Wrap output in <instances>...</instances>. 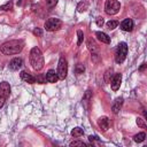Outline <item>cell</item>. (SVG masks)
Returning <instances> with one entry per match:
<instances>
[{"mask_svg":"<svg viewBox=\"0 0 147 147\" xmlns=\"http://www.w3.org/2000/svg\"><path fill=\"white\" fill-rule=\"evenodd\" d=\"M25 42L23 39H13L9 41L3 42L0 46V52L5 55H14V54H18L23 47H24Z\"/></svg>","mask_w":147,"mask_h":147,"instance_id":"1","label":"cell"},{"mask_svg":"<svg viewBox=\"0 0 147 147\" xmlns=\"http://www.w3.org/2000/svg\"><path fill=\"white\" fill-rule=\"evenodd\" d=\"M29 60H30V64L33 68V70L39 71L44 68V56H42L41 51L38 47H33L30 51Z\"/></svg>","mask_w":147,"mask_h":147,"instance_id":"2","label":"cell"},{"mask_svg":"<svg viewBox=\"0 0 147 147\" xmlns=\"http://www.w3.org/2000/svg\"><path fill=\"white\" fill-rule=\"evenodd\" d=\"M126 55H127V45L126 42L122 41L117 45V49L115 53V62L118 64L123 63L124 60L126 59Z\"/></svg>","mask_w":147,"mask_h":147,"instance_id":"3","label":"cell"},{"mask_svg":"<svg viewBox=\"0 0 147 147\" xmlns=\"http://www.w3.org/2000/svg\"><path fill=\"white\" fill-rule=\"evenodd\" d=\"M121 3L117 0H107L105 2V11L108 15H115L119 11Z\"/></svg>","mask_w":147,"mask_h":147,"instance_id":"4","label":"cell"},{"mask_svg":"<svg viewBox=\"0 0 147 147\" xmlns=\"http://www.w3.org/2000/svg\"><path fill=\"white\" fill-rule=\"evenodd\" d=\"M56 74H57L59 79H64L67 77V74H68V63H67V60L63 56H61L60 60H59Z\"/></svg>","mask_w":147,"mask_h":147,"instance_id":"5","label":"cell"},{"mask_svg":"<svg viewBox=\"0 0 147 147\" xmlns=\"http://www.w3.org/2000/svg\"><path fill=\"white\" fill-rule=\"evenodd\" d=\"M61 25H62V22H61L59 18L51 17V18H48V20L45 22L44 28H45L46 31L52 32V31H56V30H59V29L61 28Z\"/></svg>","mask_w":147,"mask_h":147,"instance_id":"6","label":"cell"},{"mask_svg":"<svg viewBox=\"0 0 147 147\" xmlns=\"http://www.w3.org/2000/svg\"><path fill=\"white\" fill-rule=\"evenodd\" d=\"M121 83H122V75L121 74H115L113 76V79L110 82V86H111V90L113 91H117L121 86Z\"/></svg>","mask_w":147,"mask_h":147,"instance_id":"7","label":"cell"},{"mask_svg":"<svg viewBox=\"0 0 147 147\" xmlns=\"http://www.w3.org/2000/svg\"><path fill=\"white\" fill-rule=\"evenodd\" d=\"M10 94V86L7 82H2L0 83V96H3V98H8Z\"/></svg>","mask_w":147,"mask_h":147,"instance_id":"8","label":"cell"},{"mask_svg":"<svg viewBox=\"0 0 147 147\" xmlns=\"http://www.w3.org/2000/svg\"><path fill=\"white\" fill-rule=\"evenodd\" d=\"M87 48H88V51L91 52V56L94 59V61H95V57L99 55V51H98V47H96V45H95V42L92 40V39H90L88 41H87Z\"/></svg>","mask_w":147,"mask_h":147,"instance_id":"9","label":"cell"},{"mask_svg":"<svg viewBox=\"0 0 147 147\" xmlns=\"http://www.w3.org/2000/svg\"><path fill=\"white\" fill-rule=\"evenodd\" d=\"M109 124H110V122L107 116H102L98 119V125L102 131H107L109 129Z\"/></svg>","mask_w":147,"mask_h":147,"instance_id":"10","label":"cell"},{"mask_svg":"<svg viewBox=\"0 0 147 147\" xmlns=\"http://www.w3.org/2000/svg\"><path fill=\"white\" fill-rule=\"evenodd\" d=\"M121 29L123 30V31H126V32H130V31H132V29H133V21L131 20V18H125L122 23H121Z\"/></svg>","mask_w":147,"mask_h":147,"instance_id":"11","label":"cell"},{"mask_svg":"<svg viewBox=\"0 0 147 147\" xmlns=\"http://www.w3.org/2000/svg\"><path fill=\"white\" fill-rule=\"evenodd\" d=\"M23 64V60L21 57H14L9 62V69L10 70H18Z\"/></svg>","mask_w":147,"mask_h":147,"instance_id":"12","label":"cell"},{"mask_svg":"<svg viewBox=\"0 0 147 147\" xmlns=\"http://www.w3.org/2000/svg\"><path fill=\"white\" fill-rule=\"evenodd\" d=\"M45 77H46V82H48V83H56L57 79H59L56 71L53 70V69H49L47 71V74L45 75Z\"/></svg>","mask_w":147,"mask_h":147,"instance_id":"13","label":"cell"},{"mask_svg":"<svg viewBox=\"0 0 147 147\" xmlns=\"http://www.w3.org/2000/svg\"><path fill=\"white\" fill-rule=\"evenodd\" d=\"M122 105H123V98H117L115 99V101L113 102L111 105V110L114 114H118V111L121 110L122 108Z\"/></svg>","mask_w":147,"mask_h":147,"instance_id":"14","label":"cell"},{"mask_svg":"<svg viewBox=\"0 0 147 147\" xmlns=\"http://www.w3.org/2000/svg\"><path fill=\"white\" fill-rule=\"evenodd\" d=\"M20 77H21L22 80H24V82H26L29 84H34L36 83V78L33 76H31L30 74H28L26 71H21Z\"/></svg>","mask_w":147,"mask_h":147,"instance_id":"15","label":"cell"},{"mask_svg":"<svg viewBox=\"0 0 147 147\" xmlns=\"http://www.w3.org/2000/svg\"><path fill=\"white\" fill-rule=\"evenodd\" d=\"M95 36H96L98 40H100V41L103 42V44H109V42H110V37H109L107 33H105V32L96 31V32H95Z\"/></svg>","mask_w":147,"mask_h":147,"instance_id":"16","label":"cell"},{"mask_svg":"<svg viewBox=\"0 0 147 147\" xmlns=\"http://www.w3.org/2000/svg\"><path fill=\"white\" fill-rule=\"evenodd\" d=\"M83 134H84V130L80 129V127H75V129H72V131H71V136H72L74 138H79V137H82Z\"/></svg>","mask_w":147,"mask_h":147,"instance_id":"17","label":"cell"},{"mask_svg":"<svg viewBox=\"0 0 147 147\" xmlns=\"http://www.w3.org/2000/svg\"><path fill=\"white\" fill-rule=\"evenodd\" d=\"M145 139H146V133H145V132H139L138 134H136V136L133 137V140H134L136 142H142Z\"/></svg>","mask_w":147,"mask_h":147,"instance_id":"18","label":"cell"},{"mask_svg":"<svg viewBox=\"0 0 147 147\" xmlns=\"http://www.w3.org/2000/svg\"><path fill=\"white\" fill-rule=\"evenodd\" d=\"M13 6H14V2H13L11 0H9V1H7L5 5L0 6V10H3V11L10 10V9H13Z\"/></svg>","mask_w":147,"mask_h":147,"instance_id":"19","label":"cell"},{"mask_svg":"<svg viewBox=\"0 0 147 147\" xmlns=\"http://www.w3.org/2000/svg\"><path fill=\"white\" fill-rule=\"evenodd\" d=\"M87 7H88V2H87V1H82V2L78 3L77 10H78L79 13H83V11H85V10L87 9Z\"/></svg>","mask_w":147,"mask_h":147,"instance_id":"20","label":"cell"},{"mask_svg":"<svg viewBox=\"0 0 147 147\" xmlns=\"http://www.w3.org/2000/svg\"><path fill=\"white\" fill-rule=\"evenodd\" d=\"M84 71H85V67H84L82 63H77L76 67H75V72H76V75H82Z\"/></svg>","mask_w":147,"mask_h":147,"instance_id":"21","label":"cell"},{"mask_svg":"<svg viewBox=\"0 0 147 147\" xmlns=\"http://www.w3.org/2000/svg\"><path fill=\"white\" fill-rule=\"evenodd\" d=\"M117 26H118V21H116V20H111V21L107 22V28L109 30H114Z\"/></svg>","mask_w":147,"mask_h":147,"instance_id":"22","label":"cell"},{"mask_svg":"<svg viewBox=\"0 0 147 147\" xmlns=\"http://www.w3.org/2000/svg\"><path fill=\"white\" fill-rule=\"evenodd\" d=\"M113 78V69H108L106 72H105V80L106 83H110V79Z\"/></svg>","mask_w":147,"mask_h":147,"instance_id":"23","label":"cell"},{"mask_svg":"<svg viewBox=\"0 0 147 147\" xmlns=\"http://www.w3.org/2000/svg\"><path fill=\"white\" fill-rule=\"evenodd\" d=\"M77 36H78L77 45L79 46V45H82V42H83V40H84V33H83V31H82V30H78V31H77Z\"/></svg>","mask_w":147,"mask_h":147,"instance_id":"24","label":"cell"},{"mask_svg":"<svg viewBox=\"0 0 147 147\" xmlns=\"http://www.w3.org/2000/svg\"><path fill=\"white\" fill-rule=\"evenodd\" d=\"M137 125L139 126V127H141V129H146V123H145V119H142V118H140V117H137Z\"/></svg>","mask_w":147,"mask_h":147,"instance_id":"25","label":"cell"},{"mask_svg":"<svg viewBox=\"0 0 147 147\" xmlns=\"http://www.w3.org/2000/svg\"><path fill=\"white\" fill-rule=\"evenodd\" d=\"M91 96H92V92L90 90H87L86 93H85V95H84V98H83V102H88V100L91 99Z\"/></svg>","mask_w":147,"mask_h":147,"instance_id":"26","label":"cell"},{"mask_svg":"<svg viewBox=\"0 0 147 147\" xmlns=\"http://www.w3.org/2000/svg\"><path fill=\"white\" fill-rule=\"evenodd\" d=\"M56 3H57V0H46V5H47L48 8H53V7H55Z\"/></svg>","mask_w":147,"mask_h":147,"instance_id":"27","label":"cell"},{"mask_svg":"<svg viewBox=\"0 0 147 147\" xmlns=\"http://www.w3.org/2000/svg\"><path fill=\"white\" fill-rule=\"evenodd\" d=\"M33 34L34 36H38V37H41L42 36V31H41V29H39V28H36V29H33Z\"/></svg>","mask_w":147,"mask_h":147,"instance_id":"28","label":"cell"},{"mask_svg":"<svg viewBox=\"0 0 147 147\" xmlns=\"http://www.w3.org/2000/svg\"><path fill=\"white\" fill-rule=\"evenodd\" d=\"M86 144L83 142V141H71L70 142V146H85Z\"/></svg>","mask_w":147,"mask_h":147,"instance_id":"29","label":"cell"},{"mask_svg":"<svg viewBox=\"0 0 147 147\" xmlns=\"http://www.w3.org/2000/svg\"><path fill=\"white\" fill-rule=\"evenodd\" d=\"M36 80H37L39 84H44V83H46V77H42V76L40 75V76H38V78H36Z\"/></svg>","mask_w":147,"mask_h":147,"instance_id":"30","label":"cell"},{"mask_svg":"<svg viewBox=\"0 0 147 147\" xmlns=\"http://www.w3.org/2000/svg\"><path fill=\"white\" fill-rule=\"evenodd\" d=\"M95 23H96V25H98V26H102V25H103V23H105V21H103V18H102V17H98V18H96V21H95Z\"/></svg>","mask_w":147,"mask_h":147,"instance_id":"31","label":"cell"},{"mask_svg":"<svg viewBox=\"0 0 147 147\" xmlns=\"http://www.w3.org/2000/svg\"><path fill=\"white\" fill-rule=\"evenodd\" d=\"M5 101H6V98H3V96H0V108L5 105Z\"/></svg>","mask_w":147,"mask_h":147,"instance_id":"32","label":"cell"},{"mask_svg":"<svg viewBox=\"0 0 147 147\" xmlns=\"http://www.w3.org/2000/svg\"><path fill=\"white\" fill-rule=\"evenodd\" d=\"M146 65H147V64H146V63H142V65H141V67H140V68H139V71H142V70H144V69H145V68H146Z\"/></svg>","mask_w":147,"mask_h":147,"instance_id":"33","label":"cell"}]
</instances>
